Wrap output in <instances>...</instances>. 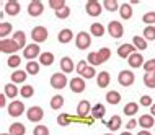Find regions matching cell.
Here are the masks:
<instances>
[{
	"label": "cell",
	"instance_id": "obj_1",
	"mask_svg": "<svg viewBox=\"0 0 155 135\" xmlns=\"http://www.w3.org/2000/svg\"><path fill=\"white\" fill-rule=\"evenodd\" d=\"M90 44H91V37H90L88 33H85V31H80V33H78L77 37H75V46H77L78 49L85 50V49L90 47Z\"/></svg>",
	"mask_w": 155,
	"mask_h": 135
},
{
	"label": "cell",
	"instance_id": "obj_2",
	"mask_svg": "<svg viewBox=\"0 0 155 135\" xmlns=\"http://www.w3.org/2000/svg\"><path fill=\"white\" fill-rule=\"evenodd\" d=\"M18 49H20V46L16 44L15 39H7V37H5V39L0 41V50L5 52V54H13Z\"/></svg>",
	"mask_w": 155,
	"mask_h": 135
},
{
	"label": "cell",
	"instance_id": "obj_3",
	"mask_svg": "<svg viewBox=\"0 0 155 135\" xmlns=\"http://www.w3.org/2000/svg\"><path fill=\"white\" fill-rule=\"evenodd\" d=\"M67 85V77L65 73H61V72H57V73H54L51 77V86L56 88V90H62V88H65Z\"/></svg>",
	"mask_w": 155,
	"mask_h": 135
},
{
	"label": "cell",
	"instance_id": "obj_4",
	"mask_svg": "<svg viewBox=\"0 0 155 135\" xmlns=\"http://www.w3.org/2000/svg\"><path fill=\"white\" fill-rule=\"evenodd\" d=\"M23 112H25V103H21V101H12L8 104V114L12 117H18Z\"/></svg>",
	"mask_w": 155,
	"mask_h": 135
},
{
	"label": "cell",
	"instance_id": "obj_5",
	"mask_svg": "<svg viewBox=\"0 0 155 135\" xmlns=\"http://www.w3.org/2000/svg\"><path fill=\"white\" fill-rule=\"evenodd\" d=\"M39 46L38 44H30V46H26V47H25V50H23V57L25 59H28V60H33V59H36L38 56H41V52H39Z\"/></svg>",
	"mask_w": 155,
	"mask_h": 135
},
{
	"label": "cell",
	"instance_id": "obj_6",
	"mask_svg": "<svg viewBox=\"0 0 155 135\" xmlns=\"http://www.w3.org/2000/svg\"><path fill=\"white\" fill-rule=\"evenodd\" d=\"M31 37H33V41H35V43H43V41L48 39V29H46L44 26H36V28H33Z\"/></svg>",
	"mask_w": 155,
	"mask_h": 135
},
{
	"label": "cell",
	"instance_id": "obj_7",
	"mask_svg": "<svg viewBox=\"0 0 155 135\" xmlns=\"http://www.w3.org/2000/svg\"><path fill=\"white\" fill-rule=\"evenodd\" d=\"M43 11H44V7H43V2H41V0H31V2L28 3V13L31 16H39Z\"/></svg>",
	"mask_w": 155,
	"mask_h": 135
},
{
	"label": "cell",
	"instance_id": "obj_8",
	"mask_svg": "<svg viewBox=\"0 0 155 135\" xmlns=\"http://www.w3.org/2000/svg\"><path fill=\"white\" fill-rule=\"evenodd\" d=\"M108 33H110V36H111V37L118 39V37L123 36L124 28H123V24H121L119 21H111L110 24H108Z\"/></svg>",
	"mask_w": 155,
	"mask_h": 135
},
{
	"label": "cell",
	"instance_id": "obj_9",
	"mask_svg": "<svg viewBox=\"0 0 155 135\" xmlns=\"http://www.w3.org/2000/svg\"><path fill=\"white\" fill-rule=\"evenodd\" d=\"M26 116H28V119H30L31 122H39L44 117V112H43V109H41L39 106H33V108H30L26 111Z\"/></svg>",
	"mask_w": 155,
	"mask_h": 135
},
{
	"label": "cell",
	"instance_id": "obj_10",
	"mask_svg": "<svg viewBox=\"0 0 155 135\" xmlns=\"http://www.w3.org/2000/svg\"><path fill=\"white\" fill-rule=\"evenodd\" d=\"M85 10L90 16H98L101 13V5H100L98 0H88L87 5H85Z\"/></svg>",
	"mask_w": 155,
	"mask_h": 135
},
{
	"label": "cell",
	"instance_id": "obj_11",
	"mask_svg": "<svg viewBox=\"0 0 155 135\" xmlns=\"http://www.w3.org/2000/svg\"><path fill=\"white\" fill-rule=\"evenodd\" d=\"M118 80H119V83L123 86H131L134 83V73L129 72V70H123V72H119Z\"/></svg>",
	"mask_w": 155,
	"mask_h": 135
},
{
	"label": "cell",
	"instance_id": "obj_12",
	"mask_svg": "<svg viewBox=\"0 0 155 135\" xmlns=\"http://www.w3.org/2000/svg\"><path fill=\"white\" fill-rule=\"evenodd\" d=\"M70 90H72L74 93H82L83 90H85V80H83L82 77H75L70 80Z\"/></svg>",
	"mask_w": 155,
	"mask_h": 135
},
{
	"label": "cell",
	"instance_id": "obj_13",
	"mask_svg": "<svg viewBox=\"0 0 155 135\" xmlns=\"http://www.w3.org/2000/svg\"><path fill=\"white\" fill-rule=\"evenodd\" d=\"M129 65L132 67V69H139V67H144V57H142V54L139 52H134L131 57L127 59Z\"/></svg>",
	"mask_w": 155,
	"mask_h": 135
},
{
	"label": "cell",
	"instance_id": "obj_14",
	"mask_svg": "<svg viewBox=\"0 0 155 135\" xmlns=\"http://www.w3.org/2000/svg\"><path fill=\"white\" fill-rule=\"evenodd\" d=\"M139 125L142 129H152L155 125L153 116H152V114H144V116H140L139 117Z\"/></svg>",
	"mask_w": 155,
	"mask_h": 135
},
{
	"label": "cell",
	"instance_id": "obj_15",
	"mask_svg": "<svg viewBox=\"0 0 155 135\" xmlns=\"http://www.w3.org/2000/svg\"><path fill=\"white\" fill-rule=\"evenodd\" d=\"M88 112H91L90 103L87 99H82L80 103H78V106H77V114L80 117H85V116H88Z\"/></svg>",
	"mask_w": 155,
	"mask_h": 135
},
{
	"label": "cell",
	"instance_id": "obj_16",
	"mask_svg": "<svg viewBox=\"0 0 155 135\" xmlns=\"http://www.w3.org/2000/svg\"><path fill=\"white\" fill-rule=\"evenodd\" d=\"M5 11H7L8 15H12V16L18 15V11H20L18 0H8V2L5 3Z\"/></svg>",
	"mask_w": 155,
	"mask_h": 135
},
{
	"label": "cell",
	"instance_id": "obj_17",
	"mask_svg": "<svg viewBox=\"0 0 155 135\" xmlns=\"http://www.w3.org/2000/svg\"><path fill=\"white\" fill-rule=\"evenodd\" d=\"M134 54V46L132 44H123V46H119V49H118V56L119 57H123V59H126V57H131Z\"/></svg>",
	"mask_w": 155,
	"mask_h": 135
},
{
	"label": "cell",
	"instance_id": "obj_18",
	"mask_svg": "<svg viewBox=\"0 0 155 135\" xmlns=\"http://www.w3.org/2000/svg\"><path fill=\"white\" fill-rule=\"evenodd\" d=\"M110 73L108 72H100L98 75H96V83H98L100 88H106L110 85Z\"/></svg>",
	"mask_w": 155,
	"mask_h": 135
},
{
	"label": "cell",
	"instance_id": "obj_19",
	"mask_svg": "<svg viewBox=\"0 0 155 135\" xmlns=\"http://www.w3.org/2000/svg\"><path fill=\"white\" fill-rule=\"evenodd\" d=\"M72 37H74V34H72V31L70 29H61V33L57 34V39H59V43H62V44H67V43H70L72 41Z\"/></svg>",
	"mask_w": 155,
	"mask_h": 135
},
{
	"label": "cell",
	"instance_id": "obj_20",
	"mask_svg": "<svg viewBox=\"0 0 155 135\" xmlns=\"http://www.w3.org/2000/svg\"><path fill=\"white\" fill-rule=\"evenodd\" d=\"M8 130H10V135H25V132H26V129H25L21 122H13Z\"/></svg>",
	"mask_w": 155,
	"mask_h": 135
},
{
	"label": "cell",
	"instance_id": "obj_21",
	"mask_svg": "<svg viewBox=\"0 0 155 135\" xmlns=\"http://www.w3.org/2000/svg\"><path fill=\"white\" fill-rule=\"evenodd\" d=\"M61 69L64 73H69V72H72L74 70V62H72V59L70 57H62L61 59Z\"/></svg>",
	"mask_w": 155,
	"mask_h": 135
},
{
	"label": "cell",
	"instance_id": "obj_22",
	"mask_svg": "<svg viewBox=\"0 0 155 135\" xmlns=\"http://www.w3.org/2000/svg\"><path fill=\"white\" fill-rule=\"evenodd\" d=\"M110 56H111V50L108 47H103L96 52V60H98V64H103V62H106L110 59Z\"/></svg>",
	"mask_w": 155,
	"mask_h": 135
},
{
	"label": "cell",
	"instance_id": "obj_23",
	"mask_svg": "<svg viewBox=\"0 0 155 135\" xmlns=\"http://www.w3.org/2000/svg\"><path fill=\"white\" fill-rule=\"evenodd\" d=\"M39 64L41 65H46V67L52 65L54 64V56H52L51 52H43L39 56Z\"/></svg>",
	"mask_w": 155,
	"mask_h": 135
},
{
	"label": "cell",
	"instance_id": "obj_24",
	"mask_svg": "<svg viewBox=\"0 0 155 135\" xmlns=\"http://www.w3.org/2000/svg\"><path fill=\"white\" fill-rule=\"evenodd\" d=\"M104 112H106V108H104L103 104H96V106L91 108V116H93V119H101L104 116Z\"/></svg>",
	"mask_w": 155,
	"mask_h": 135
},
{
	"label": "cell",
	"instance_id": "obj_25",
	"mask_svg": "<svg viewBox=\"0 0 155 135\" xmlns=\"http://www.w3.org/2000/svg\"><path fill=\"white\" fill-rule=\"evenodd\" d=\"M144 83H145L147 88H155V70L153 72H145Z\"/></svg>",
	"mask_w": 155,
	"mask_h": 135
},
{
	"label": "cell",
	"instance_id": "obj_26",
	"mask_svg": "<svg viewBox=\"0 0 155 135\" xmlns=\"http://www.w3.org/2000/svg\"><path fill=\"white\" fill-rule=\"evenodd\" d=\"M90 33H91L93 36H96V37H101V36L104 34V28H103V24H100V23H91Z\"/></svg>",
	"mask_w": 155,
	"mask_h": 135
},
{
	"label": "cell",
	"instance_id": "obj_27",
	"mask_svg": "<svg viewBox=\"0 0 155 135\" xmlns=\"http://www.w3.org/2000/svg\"><path fill=\"white\" fill-rule=\"evenodd\" d=\"M108 129L111 130V132H114V130H118L121 127V117L119 116H113L110 121H108Z\"/></svg>",
	"mask_w": 155,
	"mask_h": 135
},
{
	"label": "cell",
	"instance_id": "obj_28",
	"mask_svg": "<svg viewBox=\"0 0 155 135\" xmlns=\"http://www.w3.org/2000/svg\"><path fill=\"white\" fill-rule=\"evenodd\" d=\"M119 13H121V16H123L124 20H129L132 16V8H131V5L129 3H123V5L119 7Z\"/></svg>",
	"mask_w": 155,
	"mask_h": 135
},
{
	"label": "cell",
	"instance_id": "obj_29",
	"mask_svg": "<svg viewBox=\"0 0 155 135\" xmlns=\"http://www.w3.org/2000/svg\"><path fill=\"white\" fill-rule=\"evenodd\" d=\"M106 101H108L110 104H118L119 101H121V95H119L118 91H114V90H113V91H108V93H106Z\"/></svg>",
	"mask_w": 155,
	"mask_h": 135
},
{
	"label": "cell",
	"instance_id": "obj_30",
	"mask_svg": "<svg viewBox=\"0 0 155 135\" xmlns=\"http://www.w3.org/2000/svg\"><path fill=\"white\" fill-rule=\"evenodd\" d=\"M12 80H13V83H23L25 80H26V72L15 70L13 73H12Z\"/></svg>",
	"mask_w": 155,
	"mask_h": 135
},
{
	"label": "cell",
	"instance_id": "obj_31",
	"mask_svg": "<svg viewBox=\"0 0 155 135\" xmlns=\"http://www.w3.org/2000/svg\"><path fill=\"white\" fill-rule=\"evenodd\" d=\"M132 46L140 50H144L145 47H147V41L144 39V37H139V36H134L132 37Z\"/></svg>",
	"mask_w": 155,
	"mask_h": 135
},
{
	"label": "cell",
	"instance_id": "obj_32",
	"mask_svg": "<svg viewBox=\"0 0 155 135\" xmlns=\"http://www.w3.org/2000/svg\"><path fill=\"white\" fill-rule=\"evenodd\" d=\"M3 90H5V91H3V95L8 96V98H15V96L20 93V90H18L15 85H5V88H3Z\"/></svg>",
	"mask_w": 155,
	"mask_h": 135
},
{
	"label": "cell",
	"instance_id": "obj_33",
	"mask_svg": "<svg viewBox=\"0 0 155 135\" xmlns=\"http://www.w3.org/2000/svg\"><path fill=\"white\" fill-rule=\"evenodd\" d=\"M137 109H139V104L137 103H127L124 106V114L126 116H134L137 112Z\"/></svg>",
	"mask_w": 155,
	"mask_h": 135
},
{
	"label": "cell",
	"instance_id": "obj_34",
	"mask_svg": "<svg viewBox=\"0 0 155 135\" xmlns=\"http://www.w3.org/2000/svg\"><path fill=\"white\" fill-rule=\"evenodd\" d=\"M13 37H15V41H16V44L20 46V47H26V36H25V33L23 31H16L15 34H13Z\"/></svg>",
	"mask_w": 155,
	"mask_h": 135
},
{
	"label": "cell",
	"instance_id": "obj_35",
	"mask_svg": "<svg viewBox=\"0 0 155 135\" xmlns=\"http://www.w3.org/2000/svg\"><path fill=\"white\" fill-rule=\"evenodd\" d=\"M39 65H41V64H38V62H35V60L28 62V64H26V73L36 75L38 72H39Z\"/></svg>",
	"mask_w": 155,
	"mask_h": 135
},
{
	"label": "cell",
	"instance_id": "obj_36",
	"mask_svg": "<svg viewBox=\"0 0 155 135\" xmlns=\"http://www.w3.org/2000/svg\"><path fill=\"white\" fill-rule=\"evenodd\" d=\"M62 104H64V98H62L61 95H56L51 98V108L52 109H61Z\"/></svg>",
	"mask_w": 155,
	"mask_h": 135
},
{
	"label": "cell",
	"instance_id": "obj_37",
	"mask_svg": "<svg viewBox=\"0 0 155 135\" xmlns=\"http://www.w3.org/2000/svg\"><path fill=\"white\" fill-rule=\"evenodd\" d=\"M80 75H82L83 78H87V80H88V78H93V77H96V72H95V69H93L91 65H87L85 69H83V72H82Z\"/></svg>",
	"mask_w": 155,
	"mask_h": 135
},
{
	"label": "cell",
	"instance_id": "obj_38",
	"mask_svg": "<svg viewBox=\"0 0 155 135\" xmlns=\"http://www.w3.org/2000/svg\"><path fill=\"white\" fill-rule=\"evenodd\" d=\"M103 7L106 8L108 11H116V10H118V7H119V3L116 2V0H104Z\"/></svg>",
	"mask_w": 155,
	"mask_h": 135
},
{
	"label": "cell",
	"instance_id": "obj_39",
	"mask_svg": "<svg viewBox=\"0 0 155 135\" xmlns=\"http://www.w3.org/2000/svg\"><path fill=\"white\" fill-rule=\"evenodd\" d=\"M20 93H21L23 98H31V96L35 95V88H33L31 85H25V86H21Z\"/></svg>",
	"mask_w": 155,
	"mask_h": 135
},
{
	"label": "cell",
	"instance_id": "obj_40",
	"mask_svg": "<svg viewBox=\"0 0 155 135\" xmlns=\"http://www.w3.org/2000/svg\"><path fill=\"white\" fill-rule=\"evenodd\" d=\"M49 7L54 8L56 11H59L62 8H65V0H49Z\"/></svg>",
	"mask_w": 155,
	"mask_h": 135
},
{
	"label": "cell",
	"instance_id": "obj_41",
	"mask_svg": "<svg viewBox=\"0 0 155 135\" xmlns=\"http://www.w3.org/2000/svg\"><path fill=\"white\" fill-rule=\"evenodd\" d=\"M142 21L147 23L149 26H152V24L155 23V11H147V13L142 16Z\"/></svg>",
	"mask_w": 155,
	"mask_h": 135
},
{
	"label": "cell",
	"instance_id": "obj_42",
	"mask_svg": "<svg viewBox=\"0 0 155 135\" xmlns=\"http://www.w3.org/2000/svg\"><path fill=\"white\" fill-rule=\"evenodd\" d=\"M144 39H149V41L155 39V28L153 26H147L144 29Z\"/></svg>",
	"mask_w": 155,
	"mask_h": 135
},
{
	"label": "cell",
	"instance_id": "obj_43",
	"mask_svg": "<svg viewBox=\"0 0 155 135\" xmlns=\"http://www.w3.org/2000/svg\"><path fill=\"white\" fill-rule=\"evenodd\" d=\"M12 31V24L10 23H0V36L2 39H5V36Z\"/></svg>",
	"mask_w": 155,
	"mask_h": 135
},
{
	"label": "cell",
	"instance_id": "obj_44",
	"mask_svg": "<svg viewBox=\"0 0 155 135\" xmlns=\"http://www.w3.org/2000/svg\"><path fill=\"white\" fill-rule=\"evenodd\" d=\"M33 133L35 135H49V129L46 127V125H38V127H35V130H33Z\"/></svg>",
	"mask_w": 155,
	"mask_h": 135
},
{
	"label": "cell",
	"instance_id": "obj_45",
	"mask_svg": "<svg viewBox=\"0 0 155 135\" xmlns=\"http://www.w3.org/2000/svg\"><path fill=\"white\" fill-rule=\"evenodd\" d=\"M20 62H21V59H20L18 56H12V57H8L7 64H8V67H18Z\"/></svg>",
	"mask_w": 155,
	"mask_h": 135
},
{
	"label": "cell",
	"instance_id": "obj_46",
	"mask_svg": "<svg viewBox=\"0 0 155 135\" xmlns=\"http://www.w3.org/2000/svg\"><path fill=\"white\" fill-rule=\"evenodd\" d=\"M144 69H145V72H153L155 70V59H150V60L145 62Z\"/></svg>",
	"mask_w": 155,
	"mask_h": 135
},
{
	"label": "cell",
	"instance_id": "obj_47",
	"mask_svg": "<svg viewBox=\"0 0 155 135\" xmlns=\"http://www.w3.org/2000/svg\"><path fill=\"white\" fill-rule=\"evenodd\" d=\"M70 15V10H69V8H62V10H59V11H56V16H57V18H67V16H69Z\"/></svg>",
	"mask_w": 155,
	"mask_h": 135
},
{
	"label": "cell",
	"instance_id": "obj_48",
	"mask_svg": "<svg viewBox=\"0 0 155 135\" xmlns=\"http://www.w3.org/2000/svg\"><path fill=\"white\" fill-rule=\"evenodd\" d=\"M140 104L142 106H152V98H150V96H142L140 98Z\"/></svg>",
	"mask_w": 155,
	"mask_h": 135
},
{
	"label": "cell",
	"instance_id": "obj_49",
	"mask_svg": "<svg viewBox=\"0 0 155 135\" xmlns=\"http://www.w3.org/2000/svg\"><path fill=\"white\" fill-rule=\"evenodd\" d=\"M67 116H69V114H62V116H59L57 117V122H59L61 125H67L69 124V117Z\"/></svg>",
	"mask_w": 155,
	"mask_h": 135
},
{
	"label": "cell",
	"instance_id": "obj_50",
	"mask_svg": "<svg viewBox=\"0 0 155 135\" xmlns=\"http://www.w3.org/2000/svg\"><path fill=\"white\" fill-rule=\"evenodd\" d=\"M85 67H87V62L85 60H80V62H78V65H77V72H78V73H82Z\"/></svg>",
	"mask_w": 155,
	"mask_h": 135
},
{
	"label": "cell",
	"instance_id": "obj_51",
	"mask_svg": "<svg viewBox=\"0 0 155 135\" xmlns=\"http://www.w3.org/2000/svg\"><path fill=\"white\" fill-rule=\"evenodd\" d=\"M136 124H137V122L136 121H129V124H127V129H134V127H136Z\"/></svg>",
	"mask_w": 155,
	"mask_h": 135
},
{
	"label": "cell",
	"instance_id": "obj_52",
	"mask_svg": "<svg viewBox=\"0 0 155 135\" xmlns=\"http://www.w3.org/2000/svg\"><path fill=\"white\" fill-rule=\"evenodd\" d=\"M0 106H5V95H0Z\"/></svg>",
	"mask_w": 155,
	"mask_h": 135
},
{
	"label": "cell",
	"instance_id": "obj_53",
	"mask_svg": "<svg viewBox=\"0 0 155 135\" xmlns=\"http://www.w3.org/2000/svg\"><path fill=\"white\" fill-rule=\"evenodd\" d=\"M137 135H152V133H150L149 130H140V132L137 133Z\"/></svg>",
	"mask_w": 155,
	"mask_h": 135
},
{
	"label": "cell",
	"instance_id": "obj_54",
	"mask_svg": "<svg viewBox=\"0 0 155 135\" xmlns=\"http://www.w3.org/2000/svg\"><path fill=\"white\" fill-rule=\"evenodd\" d=\"M150 114H152V116H155V104H152V109H150Z\"/></svg>",
	"mask_w": 155,
	"mask_h": 135
},
{
	"label": "cell",
	"instance_id": "obj_55",
	"mask_svg": "<svg viewBox=\"0 0 155 135\" xmlns=\"http://www.w3.org/2000/svg\"><path fill=\"white\" fill-rule=\"evenodd\" d=\"M121 135H132V133H131V132H123Z\"/></svg>",
	"mask_w": 155,
	"mask_h": 135
},
{
	"label": "cell",
	"instance_id": "obj_56",
	"mask_svg": "<svg viewBox=\"0 0 155 135\" xmlns=\"http://www.w3.org/2000/svg\"><path fill=\"white\" fill-rule=\"evenodd\" d=\"M104 135H113V133H104Z\"/></svg>",
	"mask_w": 155,
	"mask_h": 135
},
{
	"label": "cell",
	"instance_id": "obj_57",
	"mask_svg": "<svg viewBox=\"0 0 155 135\" xmlns=\"http://www.w3.org/2000/svg\"><path fill=\"white\" fill-rule=\"evenodd\" d=\"M2 135H7V133H2Z\"/></svg>",
	"mask_w": 155,
	"mask_h": 135
}]
</instances>
